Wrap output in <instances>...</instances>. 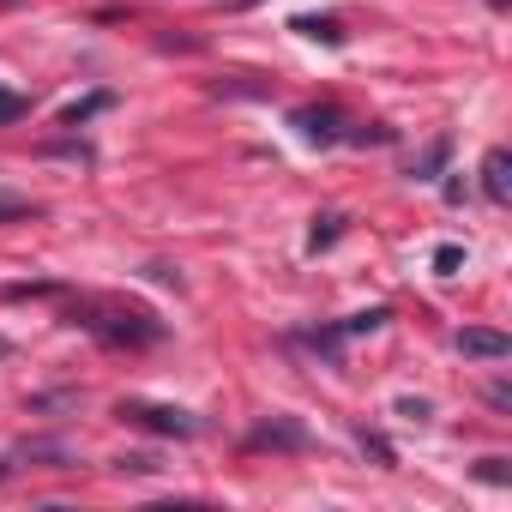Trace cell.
<instances>
[{"label": "cell", "instance_id": "6da1fadb", "mask_svg": "<svg viewBox=\"0 0 512 512\" xmlns=\"http://www.w3.org/2000/svg\"><path fill=\"white\" fill-rule=\"evenodd\" d=\"M73 326H85L91 338L115 344V350H145L163 338V320L145 314V308H121V302H79L73 308Z\"/></svg>", "mask_w": 512, "mask_h": 512}, {"label": "cell", "instance_id": "7a4b0ae2", "mask_svg": "<svg viewBox=\"0 0 512 512\" xmlns=\"http://www.w3.org/2000/svg\"><path fill=\"white\" fill-rule=\"evenodd\" d=\"M121 416H127V422H139V428H151V434H175V440L205 434V422H199L193 410H175V404H145V398H127V404H121Z\"/></svg>", "mask_w": 512, "mask_h": 512}, {"label": "cell", "instance_id": "3957f363", "mask_svg": "<svg viewBox=\"0 0 512 512\" xmlns=\"http://www.w3.org/2000/svg\"><path fill=\"white\" fill-rule=\"evenodd\" d=\"M290 127L308 139V145H338L344 139V115L332 103H308V109H290Z\"/></svg>", "mask_w": 512, "mask_h": 512}, {"label": "cell", "instance_id": "277c9868", "mask_svg": "<svg viewBox=\"0 0 512 512\" xmlns=\"http://www.w3.org/2000/svg\"><path fill=\"white\" fill-rule=\"evenodd\" d=\"M247 446H253V452H266V446H272V452H302V446H308V428L290 422V416H272V422H260V428L247 434Z\"/></svg>", "mask_w": 512, "mask_h": 512}, {"label": "cell", "instance_id": "5b68a950", "mask_svg": "<svg viewBox=\"0 0 512 512\" xmlns=\"http://www.w3.org/2000/svg\"><path fill=\"white\" fill-rule=\"evenodd\" d=\"M482 199L488 205H512V151L506 145H494L482 157Z\"/></svg>", "mask_w": 512, "mask_h": 512}, {"label": "cell", "instance_id": "8992f818", "mask_svg": "<svg viewBox=\"0 0 512 512\" xmlns=\"http://www.w3.org/2000/svg\"><path fill=\"white\" fill-rule=\"evenodd\" d=\"M458 356H470V362H506L512 356V338L506 332H488V326H464L458 332Z\"/></svg>", "mask_w": 512, "mask_h": 512}, {"label": "cell", "instance_id": "52a82bcc", "mask_svg": "<svg viewBox=\"0 0 512 512\" xmlns=\"http://www.w3.org/2000/svg\"><path fill=\"white\" fill-rule=\"evenodd\" d=\"M290 31H302V37H314V43H332V49L344 43V25H338V19H314V13H302Z\"/></svg>", "mask_w": 512, "mask_h": 512}, {"label": "cell", "instance_id": "ba28073f", "mask_svg": "<svg viewBox=\"0 0 512 512\" xmlns=\"http://www.w3.org/2000/svg\"><path fill=\"white\" fill-rule=\"evenodd\" d=\"M13 458H31V464H73V452H67L61 440H31V446H19Z\"/></svg>", "mask_w": 512, "mask_h": 512}, {"label": "cell", "instance_id": "9c48e42d", "mask_svg": "<svg viewBox=\"0 0 512 512\" xmlns=\"http://www.w3.org/2000/svg\"><path fill=\"white\" fill-rule=\"evenodd\" d=\"M31 115V97H19V91H0V127H13V121H25Z\"/></svg>", "mask_w": 512, "mask_h": 512}, {"label": "cell", "instance_id": "30bf717a", "mask_svg": "<svg viewBox=\"0 0 512 512\" xmlns=\"http://www.w3.org/2000/svg\"><path fill=\"white\" fill-rule=\"evenodd\" d=\"M338 223H344V217H338V211H326V217L314 223V235H308V247H332V241H338Z\"/></svg>", "mask_w": 512, "mask_h": 512}, {"label": "cell", "instance_id": "8fae6325", "mask_svg": "<svg viewBox=\"0 0 512 512\" xmlns=\"http://www.w3.org/2000/svg\"><path fill=\"white\" fill-rule=\"evenodd\" d=\"M476 476H482V482H494V488H506V482H512L506 458H482V464H476Z\"/></svg>", "mask_w": 512, "mask_h": 512}, {"label": "cell", "instance_id": "7c38bea8", "mask_svg": "<svg viewBox=\"0 0 512 512\" xmlns=\"http://www.w3.org/2000/svg\"><path fill=\"white\" fill-rule=\"evenodd\" d=\"M13 217H37L31 199H13V193H0V223H13Z\"/></svg>", "mask_w": 512, "mask_h": 512}, {"label": "cell", "instance_id": "4fadbf2b", "mask_svg": "<svg viewBox=\"0 0 512 512\" xmlns=\"http://www.w3.org/2000/svg\"><path fill=\"white\" fill-rule=\"evenodd\" d=\"M434 266H440V278H452V272L464 266V253H458V247H440V253H434Z\"/></svg>", "mask_w": 512, "mask_h": 512}, {"label": "cell", "instance_id": "5bb4252c", "mask_svg": "<svg viewBox=\"0 0 512 512\" xmlns=\"http://www.w3.org/2000/svg\"><path fill=\"white\" fill-rule=\"evenodd\" d=\"M488 404H494V410H512V386H506V380H500V386H488Z\"/></svg>", "mask_w": 512, "mask_h": 512}, {"label": "cell", "instance_id": "9a60e30c", "mask_svg": "<svg viewBox=\"0 0 512 512\" xmlns=\"http://www.w3.org/2000/svg\"><path fill=\"white\" fill-rule=\"evenodd\" d=\"M217 7H229V13H247V7H260V0H217Z\"/></svg>", "mask_w": 512, "mask_h": 512}, {"label": "cell", "instance_id": "2e32d148", "mask_svg": "<svg viewBox=\"0 0 512 512\" xmlns=\"http://www.w3.org/2000/svg\"><path fill=\"white\" fill-rule=\"evenodd\" d=\"M488 7H494V13H506V7H512V0H488Z\"/></svg>", "mask_w": 512, "mask_h": 512}, {"label": "cell", "instance_id": "e0dca14e", "mask_svg": "<svg viewBox=\"0 0 512 512\" xmlns=\"http://www.w3.org/2000/svg\"><path fill=\"white\" fill-rule=\"evenodd\" d=\"M7 356H13V344H7V338H0V362H7Z\"/></svg>", "mask_w": 512, "mask_h": 512}]
</instances>
